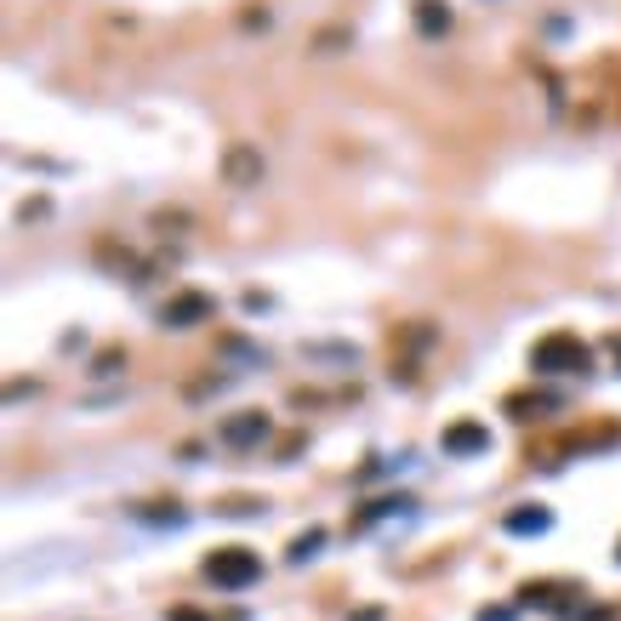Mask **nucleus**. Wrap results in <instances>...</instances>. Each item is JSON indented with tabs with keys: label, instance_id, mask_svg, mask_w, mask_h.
Masks as SVG:
<instances>
[{
	"label": "nucleus",
	"instance_id": "1",
	"mask_svg": "<svg viewBox=\"0 0 621 621\" xmlns=\"http://www.w3.org/2000/svg\"><path fill=\"white\" fill-rule=\"evenodd\" d=\"M531 371L536 377H587L593 371V348H587L576 331H547L531 348Z\"/></svg>",
	"mask_w": 621,
	"mask_h": 621
},
{
	"label": "nucleus",
	"instance_id": "2",
	"mask_svg": "<svg viewBox=\"0 0 621 621\" xmlns=\"http://www.w3.org/2000/svg\"><path fill=\"white\" fill-rule=\"evenodd\" d=\"M257 576H263V559H257L251 547H217V553H206V581L228 587V593L251 587Z\"/></svg>",
	"mask_w": 621,
	"mask_h": 621
},
{
	"label": "nucleus",
	"instance_id": "3",
	"mask_svg": "<svg viewBox=\"0 0 621 621\" xmlns=\"http://www.w3.org/2000/svg\"><path fill=\"white\" fill-rule=\"evenodd\" d=\"M519 604L553 610V615H581L587 610V587L581 581H525L519 587Z\"/></svg>",
	"mask_w": 621,
	"mask_h": 621
},
{
	"label": "nucleus",
	"instance_id": "4",
	"mask_svg": "<svg viewBox=\"0 0 621 621\" xmlns=\"http://www.w3.org/2000/svg\"><path fill=\"white\" fill-rule=\"evenodd\" d=\"M211 314H217V303L206 297V291H177V297L160 308V325H166V331H188V325H200Z\"/></svg>",
	"mask_w": 621,
	"mask_h": 621
},
{
	"label": "nucleus",
	"instance_id": "5",
	"mask_svg": "<svg viewBox=\"0 0 621 621\" xmlns=\"http://www.w3.org/2000/svg\"><path fill=\"white\" fill-rule=\"evenodd\" d=\"M222 177H228V188H257V183H263V154H257L251 143H228Z\"/></svg>",
	"mask_w": 621,
	"mask_h": 621
},
{
	"label": "nucleus",
	"instance_id": "6",
	"mask_svg": "<svg viewBox=\"0 0 621 621\" xmlns=\"http://www.w3.org/2000/svg\"><path fill=\"white\" fill-rule=\"evenodd\" d=\"M269 428H274V422H269L263 411H240V416H228L222 428H217V439H222V445H235V450H251V445H263V439H269Z\"/></svg>",
	"mask_w": 621,
	"mask_h": 621
},
{
	"label": "nucleus",
	"instance_id": "7",
	"mask_svg": "<svg viewBox=\"0 0 621 621\" xmlns=\"http://www.w3.org/2000/svg\"><path fill=\"white\" fill-rule=\"evenodd\" d=\"M484 450H490L484 422H450L445 428V456H484Z\"/></svg>",
	"mask_w": 621,
	"mask_h": 621
},
{
	"label": "nucleus",
	"instance_id": "8",
	"mask_svg": "<svg viewBox=\"0 0 621 621\" xmlns=\"http://www.w3.org/2000/svg\"><path fill=\"white\" fill-rule=\"evenodd\" d=\"M502 525H508V536H547L553 531V513L547 508H513Z\"/></svg>",
	"mask_w": 621,
	"mask_h": 621
},
{
	"label": "nucleus",
	"instance_id": "9",
	"mask_svg": "<svg viewBox=\"0 0 621 621\" xmlns=\"http://www.w3.org/2000/svg\"><path fill=\"white\" fill-rule=\"evenodd\" d=\"M416 29H422V35H445V29H450V12L439 7V0H416Z\"/></svg>",
	"mask_w": 621,
	"mask_h": 621
},
{
	"label": "nucleus",
	"instance_id": "10",
	"mask_svg": "<svg viewBox=\"0 0 621 621\" xmlns=\"http://www.w3.org/2000/svg\"><path fill=\"white\" fill-rule=\"evenodd\" d=\"M319 547H325V531H308V536H297V542H291V553H285V559H291V565H303V559H314Z\"/></svg>",
	"mask_w": 621,
	"mask_h": 621
},
{
	"label": "nucleus",
	"instance_id": "11",
	"mask_svg": "<svg viewBox=\"0 0 621 621\" xmlns=\"http://www.w3.org/2000/svg\"><path fill=\"white\" fill-rule=\"evenodd\" d=\"M126 366V353L120 348H109V353H97V366H91V377H115Z\"/></svg>",
	"mask_w": 621,
	"mask_h": 621
},
{
	"label": "nucleus",
	"instance_id": "12",
	"mask_svg": "<svg viewBox=\"0 0 621 621\" xmlns=\"http://www.w3.org/2000/svg\"><path fill=\"white\" fill-rule=\"evenodd\" d=\"M166 621H211V615H200V610H166Z\"/></svg>",
	"mask_w": 621,
	"mask_h": 621
},
{
	"label": "nucleus",
	"instance_id": "13",
	"mask_svg": "<svg viewBox=\"0 0 621 621\" xmlns=\"http://www.w3.org/2000/svg\"><path fill=\"white\" fill-rule=\"evenodd\" d=\"M473 621H513V610H479Z\"/></svg>",
	"mask_w": 621,
	"mask_h": 621
},
{
	"label": "nucleus",
	"instance_id": "14",
	"mask_svg": "<svg viewBox=\"0 0 621 621\" xmlns=\"http://www.w3.org/2000/svg\"><path fill=\"white\" fill-rule=\"evenodd\" d=\"M615 559H621V547H615Z\"/></svg>",
	"mask_w": 621,
	"mask_h": 621
}]
</instances>
